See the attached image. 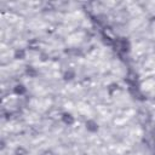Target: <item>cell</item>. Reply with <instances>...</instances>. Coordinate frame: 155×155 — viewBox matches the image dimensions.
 <instances>
[{
	"label": "cell",
	"instance_id": "obj_3",
	"mask_svg": "<svg viewBox=\"0 0 155 155\" xmlns=\"http://www.w3.org/2000/svg\"><path fill=\"white\" fill-rule=\"evenodd\" d=\"M13 91H15V93H16V95H23V93H26L27 89H26V86H24V85L18 84V85H16L13 87Z\"/></svg>",
	"mask_w": 155,
	"mask_h": 155
},
{
	"label": "cell",
	"instance_id": "obj_5",
	"mask_svg": "<svg viewBox=\"0 0 155 155\" xmlns=\"http://www.w3.org/2000/svg\"><path fill=\"white\" fill-rule=\"evenodd\" d=\"M75 76V73L73 70H68L64 73V75H63V78H64V80H73Z\"/></svg>",
	"mask_w": 155,
	"mask_h": 155
},
{
	"label": "cell",
	"instance_id": "obj_1",
	"mask_svg": "<svg viewBox=\"0 0 155 155\" xmlns=\"http://www.w3.org/2000/svg\"><path fill=\"white\" fill-rule=\"evenodd\" d=\"M85 126H86V130L89 131V132H91V133L97 132V131H98V129H99V127H98V124H97V121L92 120V119L87 120L86 124H85Z\"/></svg>",
	"mask_w": 155,
	"mask_h": 155
},
{
	"label": "cell",
	"instance_id": "obj_2",
	"mask_svg": "<svg viewBox=\"0 0 155 155\" xmlns=\"http://www.w3.org/2000/svg\"><path fill=\"white\" fill-rule=\"evenodd\" d=\"M27 56V52L26 50H23V48H16V50L13 51V58L15 60H24Z\"/></svg>",
	"mask_w": 155,
	"mask_h": 155
},
{
	"label": "cell",
	"instance_id": "obj_4",
	"mask_svg": "<svg viewBox=\"0 0 155 155\" xmlns=\"http://www.w3.org/2000/svg\"><path fill=\"white\" fill-rule=\"evenodd\" d=\"M62 119H63V121H64L66 124H68V125H70V124H73V123H74V118H73V116H72L69 113H66V114H63Z\"/></svg>",
	"mask_w": 155,
	"mask_h": 155
},
{
	"label": "cell",
	"instance_id": "obj_6",
	"mask_svg": "<svg viewBox=\"0 0 155 155\" xmlns=\"http://www.w3.org/2000/svg\"><path fill=\"white\" fill-rule=\"evenodd\" d=\"M27 74H28V75H36V72L34 70L32 67H29L28 69H27Z\"/></svg>",
	"mask_w": 155,
	"mask_h": 155
}]
</instances>
